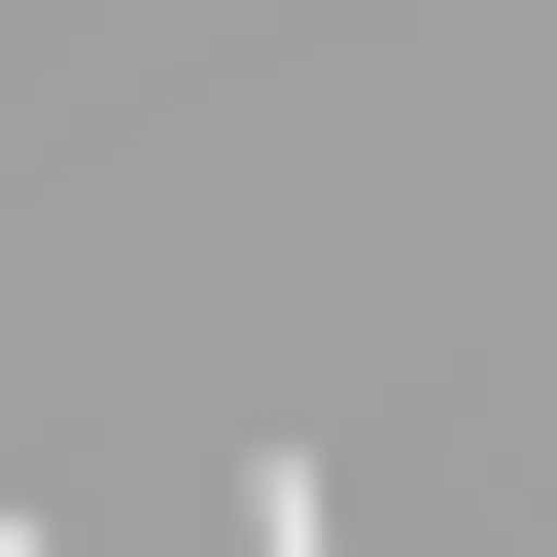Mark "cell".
Listing matches in <instances>:
<instances>
[{
    "label": "cell",
    "instance_id": "obj_1",
    "mask_svg": "<svg viewBox=\"0 0 557 557\" xmlns=\"http://www.w3.org/2000/svg\"><path fill=\"white\" fill-rule=\"evenodd\" d=\"M0 557H35V522H0Z\"/></svg>",
    "mask_w": 557,
    "mask_h": 557
}]
</instances>
